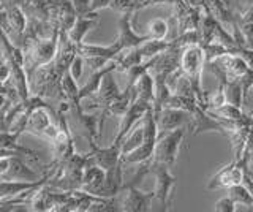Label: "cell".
Returning a JSON list of instances; mask_svg holds the SVG:
<instances>
[{"mask_svg": "<svg viewBox=\"0 0 253 212\" xmlns=\"http://www.w3.org/2000/svg\"><path fill=\"white\" fill-rule=\"evenodd\" d=\"M59 46V30L51 37L38 38V37H22L21 48L24 51V68L30 78L34 72L42 65L49 64L55 57Z\"/></svg>", "mask_w": 253, "mask_h": 212, "instance_id": "obj_1", "label": "cell"}, {"mask_svg": "<svg viewBox=\"0 0 253 212\" xmlns=\"http://www.w3.org/2000/svg\"><path fill=\"white\" fill-rule=\"evenodd\" d=\"M185 138V128H176L171 131H158L155 141L152 160L158 163H165L171 168L176 163L180 146Z\"/></svg>", "mask_w": 253, "mask_h": 212, "instance_id": "obj_2", "label": "cell"}, {"mask_svg": "<svg viewBox=\"0 0 253 212\" xmlns=\"http://www.w3.org/2000/svg\"><path fill=\"white\" fill-rule=\"evenodd\" d=\"M250 163L249 152L245 151L239 160H231L225 167H221L208 182V190H218V188H228L236 184L244 182L245 170Z\"/></svg>", "mask_w": 253, "mask_h": 212, "instance_id": "obj_3", "label": "cell"}, {"mask_svg": "<svg viewBox=\"0 0 253 212\" xmlns=\"http://www.w3.org/2000/svg\"><path fill=\"white\" fill-rule=\"evenodd\" d=\"M150 171L155 176V188H154V200L160 203L162 211H169L172 190L176 187L177 177L169 171V167L165 163H158L152 160Z\"/></svg>", "mask_w": 253, "mask_h": 212, "instance_id": "obj_4", "label": "cell"}, {"mask_svg": "<svg viewBox=\"0 0 253 212\" xmlns=\"http://www.w3.org/2000/svg\"><path fill=\"white\" fill-rule=\"evenodd\" d=\"M121 193H124L122 201L119 203L121 211H126V212H147V211H150V204H152V201H154V190L152 192H142L138 185L124 182Z\"/></svg>", "mask_w": 253, "mask_h": 212, "instance_id": "obj_5", "label": "cell"}, {"mask_svg": "<svg viewBox=\"0 0 253 212\" xmlns=\"http://www.w3.org/2000/svg\"><path fill=\"white\" fill-rule=\"evenodd\" d=\"M157 121L158 131H171L176 128H188L192 122V113L184 111V109L163 106L158 109V113L154 114Z\"/></svg>", "mask_w": 253, "mask_h": 212, "instance_id": "obj_6", "label": "cell"}, {"mask_svg": "<svg viewBox=\"0 0 253 212\" xmlns=\"http://www.w3.org/2000/svg\"><path fill=\"white\" fill-rule=\"evenodd\" d=\"M150 108H152V105L147 103V101L134 100L133 103L130 105V108L125 111V114L121 116V124H119V128H117V133H116L113 143L121 146L122 138L142 119V116H144Z\"/></svg>", "mask_w": 253, "mask_h": 212, "instance_id": "obj_7", "label": "cell"}, {"mask_svg": "<svg viewBox=\"0 0 253 212\" xmlns=\"http://www.w3.org/2000/svg\"><path fill=\"white\" fill-rule=\"evenodd\" d=\"M113 73L114 72H109V73H106L105 76H103L98 90L95 92L93 95L84 98L87 101H90L92 105H95L93 106V111H97V109H105V111H106V106L119 95V93L122 92L121 89H119L116 80L113 78Z\"/></svg>", "mask_w": 253, "mask_h": 212, "instance_id": "obj_8", "label": "cell"}, {"mask_svg": "<svg viewBox=\"0 0 253 212\" xmlns=\"http://www.w3.org/2000/svg\"><path fill=\"white\" fill-rule=\"evenodd\" d=\"M87 162L93 163L100 167L103 171H109L116 168L119 162H121V146L119 144H111L109 147H98V146H92L90 152L85 155Z\"/></svg>", "mask_w": 253, "mask_h": 212, "instance_id": "obj_9", "label": "cell"}, {"mask_svg": "<svg viewBox=\"0 0 253 212\" xmlns=\"http://www.w3.org/2000/svg\"><path fill=\"white\" fill-rule=\"evenodd\" d=\"M147 38V35H139L133 30V13L121 14V19H119V35L114 40L119 48H121V51L136 48L138 44H141Z\"/></svg>", "mask_w": 253, "mask_h": 212, "instance_id": "obj_10", "label": "cell"}, {"mask_svg": "<svg viewBox=\"0 0 253 212\" xmlns=\"http://www.w3.org/2000/svg\"><path fill=\"white\" fill-rule=\"evenodd\" d=\"M188 128L192 130V135L198 136L201 133H208V131H215V133H221V135H226L225 128L221 127V124L212 117L206 109L196 106L192 111V122H190Z\"/></svg>", "mask_w": 253, "mask_h": 212, "instance_id": "obj_11", "label": "cell"}, {"mask_svg": "<svg viewBox=\"0 0 253 212\" xmlns=\"http://www.w3.org/2000/svg\"><path fill=\"white\" fill-rule=\"evenodd\" d=\"M98 14L97 13H84V14H78L73 26L68 29L67 37L68 40L73 43L75 46H78L79 43L84 42V37L90 32V30L98 26Z\"/></svg>", "mask_w": 253, "mask_h": 212, "instance_id": "obj_12", "label": "cell"}, {"mask_svg": "<svg viewBox=\"0 0 253 212\" xmlns=\"http://www.w3.org/2000/svg\"><path fill=\"white\" fill-rule=\"evenodd\" d=\"M5 24L3 29L10 27L11 32L16 35V44L21 46L22 42V37L24 32H26V27H27V16L24 13L22 6H5Z\"/></svg>", "mask_w": 253, "mask_h": 212, "instance_id": "obj_13", "label": "cell"}, {"mask_svg": "<svg viewBox=\"0 0 253 212\" xmlns=\"http://www.w3.org/2000/svg\"><path fill=\"white\" fill-rule=\"evenodd\" d=\"M116 70H117V64H116V60H114V59H113V60H109L105 67H101V68H98V70H93L92 75H90V78L87 80V83H85L84 85H81V87H79V93H78L79 103H81V100H84V98H87V97L93 95V93L98 90L100 83H101V80H103V76H105L106 73H109V72H116Z\"/></svg>", "mask_w": 253, "mask_h": 212, "instance_id": "obj_14", "label": "cell"}, {"mask_svg": "<svg viewBox=\"0 0 253 212\" xmlns=\"http://www.w3.org/2000/svg\"><path fill=\"white\" fill-rule=\"evenodd\" d=\"M133 89H134V100H142V101H147L150 105H154L155 83H154V76L150 75V72H146L144 75H141L139 80L134 83Z\"/></svg>", "mask_w": 253, "mask_h": 212, "instance_id": "obj_15", "label": "cell"}, {"mask_svg": "<svg viewBox=\"0 0 253 212\" xmlns=\"http://www.w3.org/2000/svg\"><path fill=\"white\" fill-rule=\"evenodd\" d=\"M133 101H134V89L125 87V90L119 93V95L106 106V114L114 116V117H121L125 114V111L130 108Z\"/></svg>", "mask_w": 253, "mask_h": 212, "instance_id": "obj_16", "label": "cell"}, {"mask_svg": "<svg viewBox=\"0 0 253 212\" xmlns=\"http://www.w3.org/2000/svg\"><path fill=\"white\" fill-rule=\"evenodd\" d=\"M144 117V116H142ZM142 141H144V124H142V119L134 125V127L126 133V135L122 138L121 141V154L125 155L131 152L133 149H136L138 146L142 144Z\"/></svg>", "mask_w": 253, "mask_h": 212, "instance_id": "obj_17", "label": "cell"}, {"mask_svg": "<svg viewBox=\"0 0 253 212\" xmlns=\"http://www.w3.org/2000/svg\"><path fill=\"white\" fill-rule=\"evenodd\" d=\"M171 46V40H155V38H147L141 44L136 46L138 52L141 54L142 60H149L152 57H157Z\"/></svg>", "mask_w": 253, "mask_h": 212, "instance_id": "obj_18", "label": "cell"}, {"mask_svg": "<svg viewBox=\"0 0 253 212\" xmlns=\"http://www.w3.org/2000/svg\"><path fill=\"white\" fill-rule=\"evenodd\" d=\"M60 92H62V100H68L71 105H79V100H78L79 85H78V81L75 80V78L70 75L68 70L62 76Z\"/></svg>", "mask_w": 253, "mask_h": 212, "instance_id": "obj_19", "label": "cell"}, {"mask_svg": "<svg viewBox=\"0 0 253 212\" xmlns=\"http://www.w3.org/2000/svg\"><path fill=\"white\" fill-rule=\"evenodd\" d=\"M228 196L233 200L236 206H247L250 211H253V195L244 184L228 187Z\"/></svg>", "mask_w": 253, "mask_h": 212, "instance_id": "obj_20", "label": "cell"}, {"mask_svg": "<svg viewBox=\"0 0 253 212\" xmlns=\"http://www.w3.org/2000/svg\"><path fill=\"white\" fill-rule=\"evenodd\" d=\"M146 34L149 38H155V40H166L169 32V22L163 18H155L147 22L146 26Z\"/></svg>", "mask_w": 253, "mask_h": 212, "instance_id": "obj_21", "label": "cell"}, {"mask_svg": "<svg viewBox=\"0 0 253 212\" xmlns=\"http://www.w3.org/2000/svg\"><path fill=\"white\" fill-rule=\"evenodd\" d=\"M223 92H225L226 103L234 105L237 108L242 106V89H241L239 80H228V81H225L223 83Z\"/></svg>", "mask_w": 253, "mask_h": 212, "instance_id": "obj_22", "label": "cell"}, {"mask_svg": "<svg viewBox=\"0 0 253 212\" xmlns=\"http://www.w3.org/2000/svg\"><path fill=\"white\" fill-rule=\"evenodd\" d=\"M203 48V52H204V59H206V64L213 59H217L220 56H223V54L229 52V49L226 48L225 44H221L220 42H209V43H206L201 46Z\"/></svg>", "mask_w": 253, "mask_h": 212, "instance_id": "obj_23", "label": "cell"}, {"mask_svg": "<svg viewBox=\"0 0 253 212\" xmlns=\"http://www.w3.org/2000/svg\"><path fill=\"white\" fill-rule=\"evenodd\" d=\"M223 103H226V100H225V92H223V83H220L215 90L206 93V109L218 108Z\"/></svg>", "mask_w": 253, "mask_h": 212, "instance_id": "obj_24", "label": "cell"}, {"mask_svg": "<svg viewBox=\"0 0 253 212\" xmlns=\"http://www.w3.org/2000/svg\"><path fill=\"white\" fill-rule=\"evenodd\" d=\"M83 70H84V59L76 52L75 57L71 59L70 65H68V72L76 81H79V80H81V76H83Z\"/></svg>", "mask_w": 253, "mask_h": 212, "instance_id": "obj_25", "label": "cell"}, {"mask_svg": "<svg viewBox=\"0 0 253 212\" xmlns=\"http://www.w3.org/2000/svg\"><path fill=\"white\" fill-rule=\"evenodd\" d=\"M213 211H217V212H234L236 211V204L226 195V196L220 198L215 204H213Z\"/></svg>", "mask_w": 253, "mask_h": 212, "instance_id": "obj_26", "label": "cell"}, {"mask_svg": "<svg viewBox=\"0 0 253 212\" xmlns=\"http://www.w3.org/2000/svg\"><path fill=\"white\" fill-rule=\"evenodd\" d=\"M111 2H113V0H90L89 13H98L105 8H109Z\"/></svg>", "mask_w": 253, "mask_h": 212, "instance_id": "obj_27", "label": "cell"}, {"mask_svg": "<svg viewBox=\"0 0 253 212\" xmlns=\"http://www.w3.org/2000/svg\"><path fill=\"white\" fill-rule=\"evenodd\" d=\"M71 3L75 6V11L76 14H84V13H89V5H90V0H71Z\"/></svg>", "mask_w": 253, "mask_h": 212, "instance_id": "obj_28", "label": "cell"}, {"mask_svg": "<svg viewBox=\"0 0 253 212\" xmlns=\"http://www.w3.org/2000/svg\"><path fill=\"white\" fill-rule=\"evenodd\" d=\"M26 2V0H2V8H5V6H22V3Z\"/></svg>", "mask_w": 253, "mask_h": 212, "instance_id": "obj_29", "label": "cell"}]
</instances>
